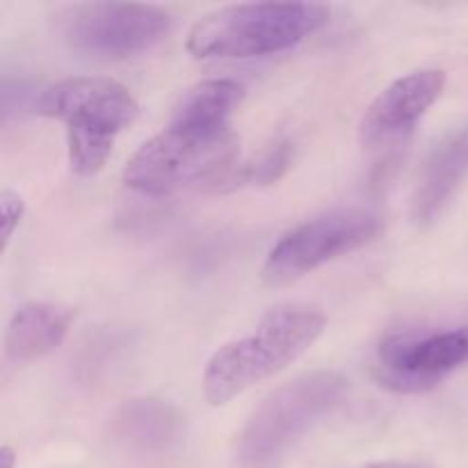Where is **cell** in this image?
I'll list each match as a JSON object with an SVG mask.
<instances>
[{
	"mask_svg": "<svg viewBox=\"0 0 468 468\" xmlns=\"http://www.w3.org/2000/svg\"><path fill=\"white\" fill-rule=\"evenodd\" d=\"M468 364V324L448 332L396 334L379 346L373 375L393 393H425Z\"/></svg>",
	"mask_w": 468,
	"mask_h": 468,
	"instance_id": "8",
	"label": "cell"
},
{
	"mask_svg": "<svg viewBox=\"0 0 468 468\" xmlns=\"http://www.w3.org/2000/svg\"><path fill=\"white\" fill-rule=\"evenodd\" d=\"M347 393V379L334 370H314L270 393L245 425L238 452L245 464H265L286 452L318 420L332 414Z\"/></svg>",
	"mask_w": 468,
	"mask_h": 468,
	"instance_id": "4",
	"label": "cell"
},
{
	"mask_svg": "<svg viewBox=\"0 0 468 468\" xmlns=\"http://www.w3.org/2000/svg\"><path fill=\"white\" fill-rule=\"evenodd\" d=\"M167 9L144 3H85L58 16L59 37L76 53L96 59H126L155 48L172 32Z\"/></svg>",
	"mask_w": 468,
	"mask_h": 468,
	"instance_id": "5",
	"label": "cell"
},
{
	"mask_svg": "<svg viewBox=\"0 0 468 468\" xmlns=\"http://www.w3.org/2000/svg\"><path fill=\"white\" fill-rule=\"evenodd\" d=\"M446 73L441 69H419L384 87L361 117V142L368 146L393 140L411 131L428 110L441 99Z\"/></svg>",
	"mask_w": 468,
	"mask_h": 468,
	"instance_id": "9",
	"label": "cell"
},
{
	"mask_svg": "<svg viewBox=\"0 0 468 468\" xmlns=\"http://www.w3.org/2000/svg\"><path fill=\"white\" fill-rule=\"evenodd\" d=\"M41 117L59 119L67 133L117 140L140 117L135 96L112 78H67L46 87L35 103Z\"/></svg>",
	"mask_w": 468,
	"mask_h": 468,
	"instance_id": "7",
	"label": "cell"
},
{
	"mask_svg": "<svg viewBox=\"0 0 468 468\" xmlns=\"http://www.w3.org/2000/svg\"><path fill=\"white\" fill-rule=\"evenodd\" d=\"M110 437L123 455L137 460L167 457L186 437V419L176 407L155 398L131 400L110 420Z\"/></svg>",
	"mask_w": 468,
	"mask_h": 468,
	"instance_id": "10",
	"label": "cell"
},
{
	"mask_svg": "<svg viewBox=\"0 0 468 468\" xmlns=\"http://www.w3.org/2000/svg\"><path fill=\"white\" fill-rule=\"evenodd\" d=\"M324 315L304 306H286L263 315L247 336L219 347L204 370V398L210 407H222L254 384L274 378L295 364L324 332Z\"/></svg>",
	"mask_w": 468,
	"mask_h": 468,
	"instance_id": "1",
	"label": "cell"
},
{
	"mask_svg": "<svg viewBox=\"0 0 468 468\" xmlns=\"http://www.w3.org/2000/svg\"><path fill=\"white\" fill-rule=\"evenodd\" d=\"M468 178V128L452 133L432 151L411 199V219L430 227L441 218L455 192Z\"/></svg>",
	"mask_w": 468,
	"mask_h": 468,
	"instance_id": "11",
	"label": "cell"
},
{
	"mask_svg": "<svg viewBox=\"0 0 468 468\" xmlns=\"http://www.w3.org/2000/svg\"><path fill=\"white\" fill-rule=\"evenodd\" d=\"M71 311L48 302L21 306L7 323L5 352L16 364L44 359L62 346L71 329Z\"/></svg>",
	"mask_w": 468,
	"mask_h": 468,
	"instance_id": "12",
	"label": "cell"
},
{
	"mask_svg": "<svg viewBox=\"0 0 468 468\" xmlns=\"http://www.w3.org/2000/svg\"><path fill=\"white\" fill-rule=\"evenodd\" d=\"M16 466V452L14 448L3 446L0 448V468H14Z\"/></svg>",
	"mask_w": 468,
	"mask_h": 468,
	"instance_id": "16",
	"label": "cell"
},
{
	"mask_svg": "<svg viewBox=\"0 0 468 468\" xmlns=\"http://www.w3.org/2000/svg\"><path fill=\"white\" fill-rule=\"evenodd\" d=\"M323 3L229 5L192 26L187 53L199 59H247L282 53L327 26Z\"/></svg>",
	"mask_w": 468,
	"mask_h": 468,
	"instance_id": "2",
	"label": "cell"
},
{
	"mask_svg": "<svg viewBox=\"0 0 468 468\" xmlns=\"http://www.w3.org/2000/svg\"><path fill=\"white\" fill-rule=\"evenodd\" d=\"M382 231V218L366 208L332 210L297 224L270 250L261 277L282 288L300 282L329 261L352 254Z\"/></svg>",
	"mask_w": 468,
	"mask_h": 468,
	"instance_id": "6",
	"label": "cell"
},
{
	"mask_svg": "<svg viewBox=\"0 0 468 468\" xmlns=\"http://www.w3.org/2000/svg\"><path fill=\"white\" fill-rule=\"evenodd\" d=\"M26 215V201L18 192L3 190L0 192V218H3V251H7L9 242H12L14 233L18 231Z\"/></svg>",
	"mask_w": 468,
	"mask_h": 468,
	"instance_id": "15",
	"label": "cell"
},
{
	"mask_svg": "<svg viewBox=\"0 0 468 468\" xmlns=\"http://www.w3.org/2000/svg\"><path fill=\"white\" fill-rule=\"evenodd\" d=\"M238 155L231 126L169 123L140 146L123 167V183L146 197H169L229 172Z\"/></svg>",
	"mask_w": 468,
	"mask_h": 468,
	"instance_id": "3",
	"label": "cell"
},
{
	"mask_svg": "<svg viewBox=\"0 0 468 468\" xmlns=\"http://www.w3.org/2000/svg\"><path fill=\"white\" fill-rule=\"evenodd\" d=\"M292 165V144L291 142H277L270 146L256 163L245 165L238 174L229 176L227 181L233 186H272Z\"/></svg>",
	"mask_w": 468,
	"mask_h": 468,
	"instance_id": "14",
	"label": "cell"
},
{
	"mask_svg": "<svg viewBox=\"0 0 468 468\" xmlns=\"http://www.w3.org/2000/svg\"><path fill=\"white\" fill-rule=\"evenodd\" d=\"M245 87L229 78H210L187 87L174 108L172 123L186 126H231V114L240 108Z\"/></svg>",
	"mask_w": 468,
	"mask_h": 468,
	"instance_id": "13",
	"label": "cell"
}]
</instances>
